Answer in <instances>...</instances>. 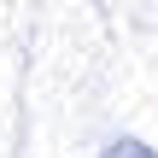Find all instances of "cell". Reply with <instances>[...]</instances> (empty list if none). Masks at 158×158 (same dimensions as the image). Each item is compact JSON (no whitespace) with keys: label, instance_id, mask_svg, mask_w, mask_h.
Returning a JSON list of instances; mask_svg holds the SVG:
<instances>
[{"label":"cell","instance_id":"6da1fadb","mask_svg":"<svg viewBox=\"0 0 158 158\" xmlns=\"http://www.w3.org/2000/svg\"><path fill=\"white\" fill-rule=\"evenodd\" d=\"M100 158H158V152L147 147V141H111V147H106Z\"/></svg>","mask_w":158,"mask_h":158}]
</instances>
